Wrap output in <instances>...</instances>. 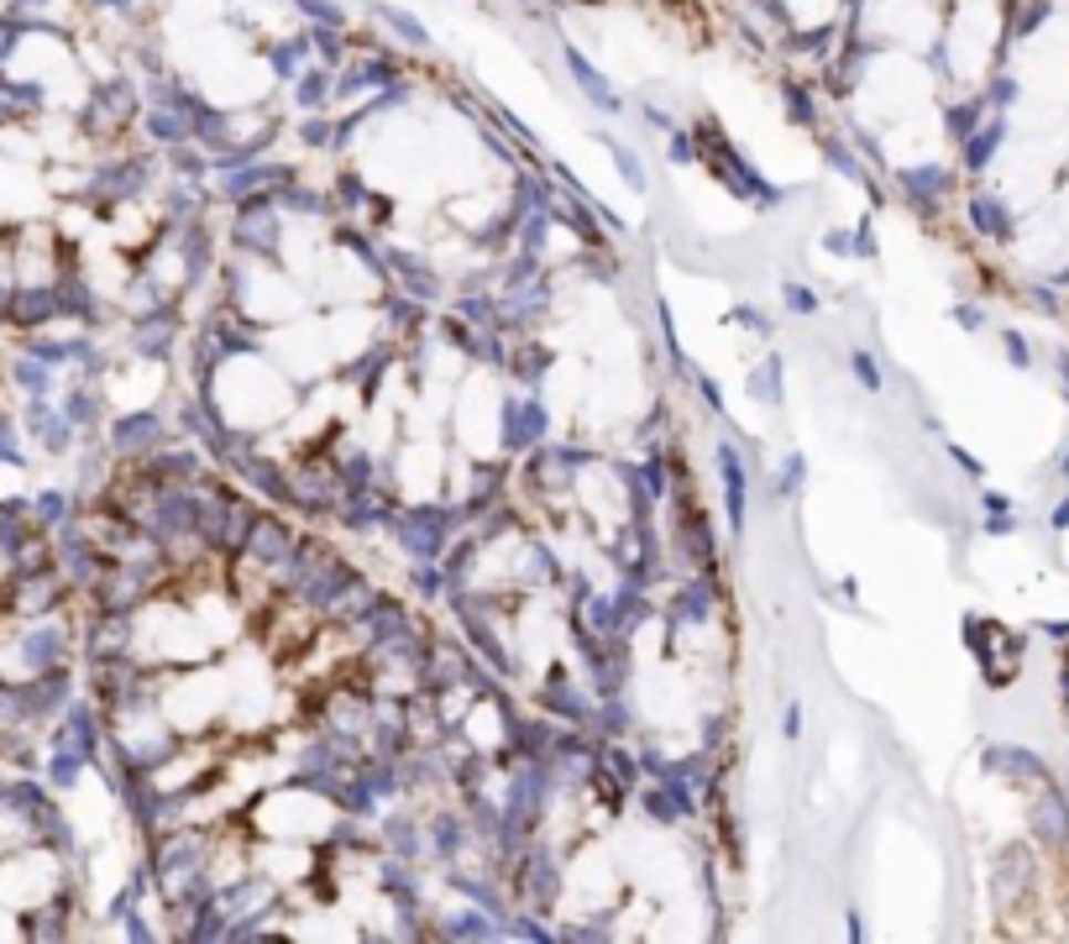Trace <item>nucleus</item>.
Masks as SVG:
<instances>
[{
    "label": "nucleus",
    "mask_w": 1069,
    "mask_h": 944,
    "mask_svg": "<svg viewBox=\"0 0 1069 944\" xmlns=\"http://www.w3.org/2000/svg\"><path fill=\"white\" fill-rule=\"evenodd\" d=\"M561 59H567V74H572V84L598 105V111H609V116H624V95H619L614 84H609L593 69V63H588V53H577L572 42H561Z\"/></svg>",
    "instance_id": "obj_16"
},
{
    "label": "nucleus",
    "mask_w": 1069,
    "mask_h": 944,
    "mask_svg": "<svg viewBox=\"0 0 1069 944\" xmlns=\"http://www.w3.org/2000/svg\"><path fill=\"white\" fill-rule=\"evenodd\" d=\"M158 442H163L158 409H132V415L111 421V452L116 457H147V452H158Z\"/></svg>",
    "instance_id": "obj_9"
},
{
    "label": "nucleus",
    "mask_w": 1069,
    "mask_h": 944,
    "mask_svg": "<svg viewBox=\"0 0 1069 944\" xmlns=\"http://www.w3.org/2000/svg\"><path fill=\"white\" fill-rule=\"evenodd\" d=\"M676 546H682V557L703 572H713V551H718V536H713L708 515L697 509V504H676Z\"/></svg>",
    "instance_id": "obj_12"
},
{
    "label": "nucleus",
    "mask_w": 1069,
    "mask_h": 944,
    "mask_svg": "<svg viewBox=\"0 0 1069 944\" xmlns=\"http://www.w3.org/2000/svg\"><path fill=\"white\" fill-rule=\"evenodd\" d=\"M473 840V824H467V813H440L436 824H430V850H436L440 861H456L461 850Z\"/></svg>",
    "instance_id": "obj_24"
},
{
    "label": "nucleus",
    "mask_w": 1069,
    "mask_h": 944,
    "mask_svg": "<svg viewBox=\"0 0 1069 944\" xmlns=\"http://www.w3.org/2000/svg\"><path fill=\"white\" fill-rule=\"evenodd\" d=\"M509 367H515L525 383H540L546 373H551V352H546V346H530V342H525L515 357H509Z\"/></svg>",
    "instance_id": "obj_36"
},
{
    "label": "nucleus",
    "mask_w": 1069,
    "mask_h": 944,
    "mask_svg": "<svg viewBox=\"0 0 1069 944\" xmlns=\"http://www.w3.org/2000/svg\"><path fill=\"white\" fill-rule=\"evenodd\" d=\"M367 11H373L383 27H394V38L398 42H409V48H430V32H425V21L419 17H409V11H398V6H388V0H367Z\"/></svg>",
    "instance_id": "obj_23"
},
{
    "label": "nucleus",
    "mask_w": 1069,
    "mask_h": 944,
    "mask_svg": "<svg viewBox=\"0 0 1069 944\" xmlns=\"http://www.w3.org/2000/svg\"><path fill=\"white\" fill-rule=\"evenodd\" d=\"M781 300H787V310H792V315H802V321H808V315H818V294H812L808 283L787 279V283H781Z\"/></svg>",
    "instance_id": "obj_44"
},
{
    "label": "nucleus",
    "mask_w": 1069,
    "mask_h": 944,
    "mask_svg": "<svg viewBox=\"0 0 1069 944\" xmlns=\"http://www.w3.org/2000/svg\"><path fill=\"white\" fill-rule=\"evenodd\" d=\"M603 147L614 153V168H619V179L630 184L634 195H645V168H640V153L634 147H624V142H614V137H603Z\"/></svg>",
    "instance_id": "obj_33"
},
{
    "label": "nucleus",
    "mask_w": 1069,
    "mask_h": 944,
    "mask_svg": "<svg viewBox=\"0 0 1069 944\" xmlns=\"http://www.w3.org/2000/svg\"><path fill=\"white\" fill-rule=\"evenodd\" d=\"M388 258V273H394V289H404L409 300H419V304H440V273L430 268V262L419 258V252H404V247H388L383 252Z\"/></svg>",
    "instance_id": "obj_7"
},
{
    "label": "nucleus",
    "mask_w": 1069,
    "mask_h": 944,
    "mask_svg": "<svg viewBox=\"0 0 1069 944\" xmlns=\"http://www.w3.org/2000/svg\"><path fill=\"white\" fill-rule=\"evenodd\" d=\"M17 383H21V388H32V394H48V388H53V373H48V367H38V362H21V367H17Z\"/></svg>",
    "instance_id": "obj_49"
},
{
    "label": "nucleus",
    "mask_w": 1069,
    "mask_h": 944,
    "mask_svg": "<svg viewBox=\"0 0 1069 944\" xmlns=\"http://www.w3.org/2000/svg\"><path fill=\"white\" fill-rule=\"evenodd\" d=\"M383 850L398 855V861H419V850H425V834H419L415 819H388L383 824Z\"/></svg>",
    "instance_id": "obj_29"
},
{
    "label": "nucleus",
    "mask_w": 1069,
    "mask_h": 944,
    "mask_svg": "<svg viewBox=\"0 0 1069 944\" xmlns=\"http://www.w3.org/2000/svg\"><path fill=\"white\" fill-rule=\"evenodd\" d=\"M666 137H672V142H666V153H672V163H676V168H687V163L697 158V137H693V126H687V132H676V126H672Z\"/></svg>",
    "instance_id": "obj_46"
},
{
    "label": "nucleus",
    "mask_w": 1069,
    "mask_h": 944,
    "mask_svg": "<svg viewBox=\"0 0 1069 944\" xmlns=\"http://www.w3.org/2000/svg\"><path fill=\"white\" fill-rule=\"evenodd\" d=\"M105 6H116V11H132V0H105Z\"/></svg>",
    "instance_id": "obj_59"
},
{
    "label": "nucleus",
    "mask_w": 1069,
    "mask_h": 944,
    "mask_svg": "<svg viewBox=\"0 0 1069 944\" xmlns=\"http://www.w3.org/2000/svg\"><path fill=\"white\" fill-rule=\"evenodd\" d=\"M561 940H609V924H572V929H561Z\"/></svg>",
    "instance_id": "obj_56"
},
{
    "label": "nucleus",
    "mask_w": 1069,
    "mask_h": 944,
    "mask_svg": "<svg viewBox=\"0 0 1069 944\" xmlns=\"http://www.w3.org/2000/svg\"><path fill=\"white\" fill-rule=\"evenodd\" d=\"M294 11L310 17V27H346V11H341L336 0H289Z\"/></svg>",
    "instance_id": "obj_40"
},
{
    "label": "nucleus",
    "mask_w": 1069,
    "mask_h": 944,
    "mask_svg": "<svg viewBox=\"0 0 1069 944\" xmlns=\"http://www.w3.org/2000/svg\"><path fill=\"white\" fill-rule=\"evenodd\" d=\"M425 310H430V304H419V300H409L404 289H394L388 304H383V321H388V331H419Z\"/></svg>",
    "instance_id": "obj_31"
},
{
    "label": "nucleus",
    "mask_w": 1069,
    "mask_h": 944,
    "mask_svg": "<svg viewBox=\"0 0 1069 944\" xmlns=\"http://www.w3.org/2000/svg\"><path fill=\"white\" fill-rule=\"evenodd\" d=\"M718 478H724V509H729V536H745V515H750V478H745V457L734 442H718Z\"/></svg>",
    "instance_id": "obj_10"
},
{
    "label": "nucleus",
    "mask_w": 1069,
    "mask_h": 944,
    "mask_svg": "<svg viewBox=\"0 0 1069 944\" xmlns=\"http://www.w3.org/2000/svg\"><path fill=\"white\" fill-rule=\"evenodd\" d=\"M833 42H839V27L823 21V27H808V32H792L787 27V38H781V53H792V59H823L829 63Z\"/></svg>",
    "instance_id": "obj_22"
},
{
    "label": "nucleus",
    "mask_w": 1069,
    "mask_h": 944,
    "mask_svg": "<svg viewBox=\"0 0 1069 944\" xmlns=\"http://www.w3.org/2000/svg\"><path fill=\"white\" fill-rule=\"evenodd\" d=\"M534 704L546 708L551 719H561V724H593L598 693H593V687H577L567 666H551V672H546V683L534 687Z\"/></svg>",
    "instance_id": "obj_5"
},
{
    "label": "nucleus",
    "mask_w": 1069,
    "mask_h": 944,
    "mask_svg": "<svg viewBox=\"0 0 1069 944\" xmlns=\"http://www.w3.org/2000/svg\"><path fill=\"white\" fill-rule=\"evenodd\" d=\"M546 436H551L546 404L540 400H504V409H498V446H504V457H525V452H534Z\"/></svg>",
    "instance_id": "obj_3"
},
{
    "label": "nucleus",
    "mask_w": 1069,
    "mask_h": 944,
    "mask_svg": "<svg viewBox=\"0 0 1069 944\" xmlns=\"http://www.w3.org/2000/svg\"><path fill=\"white\" fill-rule=\"evenodd\" d=\"M781 735H787V745L802 740V704H787V714H781Z\"/></svg>",
    "instance_id": "obj_55"
},
{
    "label": "nucleus",
    "mask_w": 1069,
    "mask_h": 944,
    "mask_svg": "<svg viewBox=\"0 0 1069 944\" xmlns=\"http://www.w3.org/2000/svg\"><path fill=\"white\" fill-rule=\"evenodd\" d=\"M278 231H283V210H278L273 195L237 205V226H231V241H237L241 252H252V258H273V252H278Z\"/></svg>",
    "instance_id": "obj_4"
},
{
    "label": "nucleus",
    "mask_w": 1069,
    "mask_h": 944,
    "mask_svg": "<svg viewBox=\"0 0 1069 944\" xmlns=\"http://www.w3.org/2000/svg\"><path fill=\"white\" fill-rule=\"evenodd\" d=\"M63 515H69V499H63V494H42V499H38V520L59 525Z\"/></svg>",
    "instance_id": "obj_53"
},
{
    "label": "nucleus",
    "mask_w": 1069,
    "mask_h": 944,
    "mask_svg": "<svg viewBox=\"0 0 1069 944\" xmlns=\"http://www.w3.org/2000/svg\"><path fill=\"white\" fill-rule=\"evenodd\" d=\"M750 11H760L766 21H776V27H792V11H787V0H745Z\"/></svg>",
    "instance_id": "obj_52"
},
{
    "label": "nucleus",
    "mask_w": 1069,
    "mask_h": 944,
    "mask_svg": "<svg viewBox=\"0 0 1069 944\" xmlns=\"http://www.w3.org/2000/svg\"><path fill=\"white\" fill-rule=\"evenodd\" d=\"M729 321H734V325H745V331H755V336H766V331H771V315H766L760 304H734Z\"/></svg>",
    "instance_id": "obj_47"
},
{
    "label": "nucleus",
    "mask_w": 1069,
    "mask_h": 944,
    "mask_svg": "<svg viewBox=\"0 0 1069 944\" xmlns=\"http://www.w3.org/2000/svg\"><path fill=\"white\" fill-rule=\"evenodd\" d=\"M461 520H467L461 504H409V509H398L394 536L415 562H440L446 546L456 541V525Z\"/></svg>",
    "instance_id": "obj_1"
},
{
    "label": "nucleus",
    "mask_w": 1069,
    "mask_h": 944,
    "mask_svg": "<svg viewBox=\"0 0 1069 944\" xmlns=\"http://www.w3.org/2000/svg\"><path fill=\"white\" fill-rule=\"evenodd\" d=\"M996 142H1001V126H986V132L971 142V158H965V163H971V168H986V153L996 147Z\"/></svg>",
    "instance_id": "obj_51"
},
{
    "label": "nucleus",
    "mask_w": 1069,
    "mask_h": 944,
    "mask_svg": "<svg viewBox=\"0 0 1069 944\" xmlns=\"http://www.w3.org/2000/svg\"><path fill=\"white\" fill-rule=\"evenodd\" d=\"M63 421L84 430V425H100V394L95 388H80V394H69V409H63Z\"/></svg>",
    "instance_id": "obj_37"
},
{
    "label": "nucleus",
    "mask_w": 1069,
    "mask_h": 944,
    "mask_svg": "<svg viewBox=\"0 0 1069 944\" xmlns=\"http://www.w3.org/2000/svg\"><path fill=\"white\" fill-rule=\"evenodd\" d=\"M781 373H787V362H781V357L771 352V357H766V362H760V367L750 373V383H745V388H750V394H755L760 404H771V409H776V404H781Z\"/></svg>",
    "instance_id": "obj_30"
},
{
    "label": "nucleus",
    "mask_w": 1069,
    "mask_h": 944,
    "mask_svg": "<svg viewBox=\"0 0 1069 944\" xmlns=\"http://www.w3.org/2000/svg\"><path fill=\"white\" fill-rule=\"evenodd\" d=\"M850 258H875V226H871V216H865V221L850 231Z\"/></svg>",
    "instance_id": "obj_50"
},
{
    "label": "nucleus",
    "mask_w": 1069,
    "mask_h": 944,
    "mask_svg": "<svg viewBox=\"0 0 1069 944\" xmlns=\"http://www.w3.org/2000/svg\"><path fill=\"white\" fill-rule=\"evenodd\" d=\"M808 483V457L802 452H787V463L776 467V499H797Z\"/></svg>",
    "instance_id": "obj_35"
},
{
    "label": "nucleus",
    "mask_w": 1069,
    "mask_h": 944,
    "mask_svg": "<svg viewBox=\"0 0 1069 944\" xmlns=\"http://www.w3.org/2000/svg\"><path fill=\"white\" fill-rule=\"evenodd\" d=\"M850 367H854V383H860V388H871V394H881V388H886V373H881L875 352L854 346V352H850Z\"/></svg>",
    "instance_id": "obj_38"
},
{
    "label": "nucleus",
    "mask_w": 1069,
    "mask_h": 944,
    "mask_svg": "<svg viewBox=\"0 0 1069 944\" xmlns=\"http://www.w3.org/2000/svg\"><path fill=\"white\" fill-rule=\"evenodd\" d=\"M299 541V530L283 515H262L258 509V520H252V530H247V541H241V562L247 567H268V572H278V567L289 562V551H294Z\"/></svg>",
    "instance_id": "obj_6"
},
{
    "label": "nucleus",
    "mask_w": 1069,
    "mask_h": 944,
    "mask_svg": "<svg viewBox=\"0 0 1069 944\" xmlns=\"http://www.w3.org/2000/svg\"><path fill=\"white\" fill-rule=\"evenodd\" d=\"M666 6H687V0H666Z\"/></svg>",
    "instance_id": "obj_60"
},
{
    "label": "nucleus",
    "mask_w": 1069,
    "mask_h": 944,
    "mask_svg": "<svg viewBox=\"0 0 1069 944\" xmlns=\"http://www.w3.org/2000/svg\"><path fill=\"white\" fill-rule=\"evenodd\" d=\"M273 200H278V210H283V216H331V210H336V195H315V189H294V179L283 184V189H278Z\"/></svg>",
    "instance_id": "obj_27"
},
{
    "label": "nucleus",
    "mask_w": 1069,
    "mask_h": 944,
    "mask_svg": "<svg viewBox=\"0 0 1069 944\" xmlns=\"http://www.w3.org/2000/svg\"><path fill=\"white\" fill-rule=\"evenodd\" d=\"M394 84H404V69L394 59H383V53L356 63L346 59V69H336V101H352L362 90H394Z\"/></svg>",
    "instance_id": "obj_11"
},
{
    "label": "nucleus",
    "mask_w": 1069,
    "mask_h": 944,
    "mask_svg": "<svg viewBox=\"0 0 1069 944\" xmlns=\"http://www.w3.org/2000/svg\"><path fill=\"white\" fill-rule=\"evenodd\" d=\"M971 216H975V221H980V226H986V231H1001V210L990 205V195H980V200L971 205Z\"/></svg>",
    "instance_id": "obj_54"
},
{
    "label": "nucleus",
    "mask_w": 1069,
    "mask_h": 944,
    "mask_svg": "<svg viewBox=\"0 0 1069 944\" xmlns=\"http://www.w3.org/2000/svg\"><path fill=\"white\" fill-rule=\"evenodd\" d=\"M336 478H341V488H373V457L346 446L336 457Z\"/></svg>",
    "instance_id": "obj_32"
},
{
    "label": "nucleus",
    "mask_w": 1069,
    "mask_h": 944,
    "mask_svg": "<svg viewBox=\"0 0 1069 944\" xmlns=\"http://www.w3.org/2000/svg\"><path fill=\"white\" fill-rule=\"evenodd\" d=\"M693 388H697V400L708 404V415H729V409H724V388H718V378H708V373H693Z\"/></svg>",
    "instance_id": "obj_48"
},
{
    "label": "nucleus",
    "mask_w": 1069,
    "mask_h": 944,
    "mask_svg": "<svg viewBox=\"0 0 1069 944\" xmlns=\"http://www.w3.org/2000/svg\"><path fill=\"white\" fill-rule=\"evenodd\" d=\"M713 609H718V583H713V572H708V578H687V583L676 588L672 599H666V609H661V620H666V630L708 624Z\"/></svg>",
    "instance_id": "obj_8"
},
{
    "label": "nucleus",
    "mask_w": 1069,
    "mask_h": 944,
    "mask_svg": "<svg viewBox=\"0 0 1069 944\" xmlns=\"http://www.w3.org/2000/svg\"><path fill=\"white\" fill-rule=\"evenodd\" d=\"M446 588H452V583H446V567H440V562H419L415 567V593H419V599H440Z\"/></svg>",
    "instance_id": "obj_41"
},
{
    "label": "nucleus",
    "mask_w": 1069,
    "mask_h": 944,
    "mask_svg": "<svg viewBox=\"0 0 1069 944\" xmlns=\"http://www.w3.org/2000/svg\"><path fill=\"white\" fill-rule=\"evenodd\" d=\"M944 184H949V168H938V163H917V168H902L896 174V189L907 195V205H938V195H944Z\"/></svg>",
    "instance_id": "obj_18"
},
{
    "label": "nucleus",
    "mask_w": 1069,
    "mask_h": 944,
    "mask_svg": "<svg viewBox=\"0 0 1069 944\" xmlns=\"http://www.w3.org/2000/svg\"><path fill=\"white\" fill-rule=\"evenodd\" d=\"M446 886L452 892H461V898H473L477 907H488V913H498V919H509V903H504V892L494 886V876H473V871H446Z\"/></svg>",
    "instance_id": "obj_21"
},
{
    "label": "nucleus",
    "mask_w": 1069,
    "mask_h": 944,
    "mask_svg": "<svg viewBox=\"0 0 1069 944\" xmlns=\"http://www.w3.org/2000/svg\"><path fill=\"white\" fill-rule=\"evenodd\" d=\"M823 252H833V258H850V231H823Z\"/></svg>",
    "instance_id": "obj_58"
},
{
    "label": "nucleus",
    "mask_w": 1069,
    "mask_h": 944,
    "mask_svg": "<svg viewBox=\"0 0 1069 944\" xmlns=\"http://www.w3.org/2000/svg\"><path fill=\"white\" fill-rule=\"evenodd\" d=\"M519 886H525V898H530L534 907H551L556 903V892H561V865H556V855L546 850V844H525V855H519Z\"/></svg>",
    "instance_id": "obj_13"
},
{
    "label": "nucleus",
    "mask_w": 1069,
    "mask_h": 944,
    "mask_svg": "<svg viewBox=\"0 0 1069 944\" xmlns=\"http://www.w3.org/2000/svg\"><path fill=\"white\" fill-rule=\"evenodd\" d=\"M137 473L147 483H199L205 478V452H195V446H178V452H147V457H137Z\"/></svg>",
    "instance_id": "obj_14"
},
{
    "label": "nucleus",
    "mask_w": 1069,
    "mask_h": 944,
    "mask_svg": "<svg viewBox=\"0 0 1069 944\" xmlns=\"http://www.w3.org/2000/svg\"><path fill=\"white\" fill-rule=\"evenodd\" d=\"M377 886H383L388 898H398V903H415V892H419L415 861H398V855H388V861H383V871H377Z\"/></svg>",
    "instance_id": "obj_28"
},
{
    "label": "nucleus",
    "mask_w": 1069,
    "mask_h": 944,
    "mask_svg": "<svg viewBox=\"0 0 1069 944\" xmlns=\"http://www.w3.org/2000/svg\"><path fill=\"white\" fill-rule=\"evenodd\" d=\"M818 147H823V163H829L839 179H850V184H860V189H871V205H886V200H881V189L871 184V168L860 163V147H854L850 137H839V132H833V137H823Z\"/></svg>",
    "instance_id": "obj_17"
},
{
    "label": "nucleus",
    "mask_w": 1069,
    "mask_h": 944,
    "mask_svg": "<svg viewBox=\"0 0 1069 944\" xmlns=\"http://www.w3.org/2000/svg\"><path fill=\"white\" fill-rule=\"evenodd\" d=\"M310 59H315V42H310V27L304 32H294V38H283L268 48V63H273V74L283 84H294L304 69H310Z\"/></svg>",
    "instance_id": "obj_19"
},
{
    "label": "nucleus",
    "mask_w": 1069,
    "mask_h": 944,
    "mask_svg": "<svg viewBox=\"0 0 1069 944\" xmlns=\"http://www.w3.org/2000/svg\"><path fill=\"white\" fill-rule=\"evenodd\" d=\"M640 808L651 813L655 824H682V808H676V798L661 782H655V787H640Z\"/></svg>",
    "instance_id": "obj_34"
},
{
    "label": "nucleus",
    "mask_w": 1069,
    "mask_h": 944,
    "mask_svg": "<svg viewBox=\"0 0 1069 944\" xmlns=\"http://www.w3.org/2000/svg\"><path fill=\"white\" fill-rule=\"evenodd\" d=\"M178 331H184V325H178V310L163 300V304H153L137 325H132V346H137L142 357H168L174 342H178Z\"/></svg>",
    "instance_id": "obj_15"
},
{
    "label": "nucleus",
    "mask_w": 1069,
    "mask_h": 944,
    "mask_svg": "<svg viewBox=\"0 0 1069 944\" xmlns=\"http://www.w3.org/2000/svg\"><path fill=\"white\" fill-rule=\"evenodd\" d=\"M655 321H661V342H666V357H672V367H687V352H682V342H676L672 304H666V300H655Z\"/></svg>",
    "instance_id": "obj_42"
},
{
    "label": "nucleus",
    "mask_w": 1069,
    "mask_h": 944,
    "mask_svg": "<svg viewBox=\"0 0 1069 944\" xmlns=\"http://www.w3.org/2000/svg\"><path fill=\"white\" fill-rule=\"evenodd\" d=\"M781 111H787L792 126H818V90L802 84L797 74H787V80H781Z\"/></svg>",
    "instance_id": "obj_25"
},
{
    "label": "nucleus",
    "mask_w": 1069,
    "mask_h": 944,
    "mask_svg": "<svg viewBox=\"0 0 1069 944\" xmlns=\"http://www.w3.org/2000/svg\"><path fill=\"white\" fill-rule=\"evenodd\" d=\"M630 724H634V714H630V704L619 698V693H609V698H598V708H593V735H603V740H624L630 735Z\"/></svg>",
    "instance_id": "obj_26"
},
{
    "label": "nucleus",
    "mask_w": 1069,
    "mask_h": 944,
    "mask_svg": "<svg viewBox=\"0 0 1069 944\" xmlns=\"http://www.w3.org/2000/svg\"><path fill=\"white\" fill-rule=\"evenodd\" d=\"M336 200L346 205V210H367L373 195H367V184L356 179V174H341V179H336Z\"/></svg>",
    "instance_id": "obj_45"
},
{
    "label": "nucleus",
    "mask_w": 1069,
    "mask_h": 944,
    "mask_svg": "<svg viewBox=\"0 0 1069 944\" xmlns=\"http://www.w3.org/2000/svg\"><path fill=\"white\" fill-rule=\"evenodd\" d=\"M331 101H336V69L310 63V69L294 80V105H299V111H325Z\"/></svg>",
    "instance_id": "obj_20"
},
{
    "label": "nucleus",
    "mask_w": 1069,
    "mask_h": 944,
    "mask_svg": "<svg viewBox=\"0 0 1069 944\" xmlns=\"http://www.w3.org/2000/svg\"><path fill=\"white\" fill-rule=\"evenodd\" d=\"M216 179H220V200L241 205V200L278 195L283 184L294 179V168H289V163H278V158H247V163H237V168H220Z\"/></svg>",
    "instance_id": "obj_2"
},
{
    "label": "nucleus",
    "mask_w": 1069,
    "mask_h": 944,
    "mask_svg": "<svg viewBox=\"0 0 1069 944\" xmlns=\"http://www.w3.org/2000/svg\"><path fill=\"white\" fill-rule=\"evenodd\" d=\"M640 116H645V126H651V132H672V126H676L672 111H661V105H640Z\"/></svg>",
    "instance_id": "obj_57"
},
{
    "label": "nucleus",
    "mask_w": 1069,
    "mask_h": 944,
    "mask_svg": "<svg viewBox=\"0 0 1069 944\" xmlns=\"http://www.w3.org/2000/svg\"><path fill=\"white\" fill-rule=\"evenodd\" d=\"M504 934H509V940H556V934L540 924V919H530V913H515V907H509V919H504Z\"/></svg>",
    "instance_id": "obj_43"
},
{
    "label": "nucleus",
    "mask_w": 1069,
    "mask_h": 944,
    "mask_svg": "<svg viewBox=\"0 0 1069 944\" xmlns=\"http://www.w3.org/2000/svg\"><path fill=\"white\" fill-rule=\"evenodd\" d=\"M299 137L310 142V147H336V116H325V111H310V116L299 121Z\"/></svg>",
    "instance_id": "obj_39"
}]
</instances>
